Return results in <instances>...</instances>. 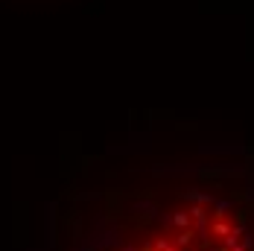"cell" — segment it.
<instances>
[{
  "instance_id": "cell-1",
  "label": "cell",
  "mask_w": 254,
  "mask_h": 251,
  "mask_svg": "<svg viewBox=\"0 0 254 251\" xmlns=\"http://www.w3.org/2000/svg\"><path fill=\"white\" fill-rule=\"evenodd\" d=\"M62 251H254V187L225 173L111 187L76 204Z\"/></svg>"
}]
</instances>
